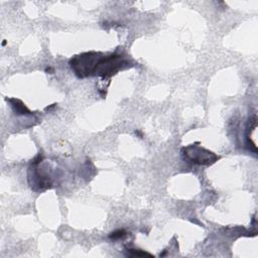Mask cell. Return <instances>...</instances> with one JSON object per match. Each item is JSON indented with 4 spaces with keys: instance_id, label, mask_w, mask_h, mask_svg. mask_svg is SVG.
I'll return each mask as SVG.
<instances>
[{
    "instance_id": "2",
    "label": "cell",
    "mask_w": 258,
    "mask_h": 258,
    "mask_svg": "<svg viewBox=\"0 0 258 258\" xmlns=\"http://www.w3.org/2000/svg\"><path fill=\"white\" fill-rule=\"evenodd\" d=\"M124 64H125L124 60L122 59L121 56H118V55L102 57L95 71V75H98L103 78L111 77L118 70H120Z\"/></svg>"
},
{
    "instance_id": "3",
    "label": "cell",
    "mask_w": 258,
    "mask_h": 258,
    "mask_svg": "<svg viewBox=\"0 0 258 258\" xmlns=\"http://www.w3.org/2000/svg\"><path fill=\"white\" fill-rule=\"evenodd\" d=\"M184 151L187 160L198 165H211L219 159L213 152L196 145H190L188 147H185Z\"/></svg>"
},
{
    "instance_id": "1",
    "label": "cell",
    "mask_w": 258,
    "mask_h": 258,
    "mask_svg": "<svg viewBox=\"0 0 258 258\" xmlns=\"http://www.w3.org/2000/svg\"><path fill=\"white\" fill-rule=\"evenodd\" d=\"M102 59L100 53L90 51L74 57L70 61L72 70L79 78H85L95 74L97 66Z\"/></svg>"
},
{
    "instance_id": "4",
    "label": "cell",
    "mask_w": 258,
    "mask_h": 258,
    "mask_svg": "<svg viewBox=\"0 0 258 258\" xmlns=\"http://www.w3.org/2000/svg\"><path fill=\"white\" fill-rule=\"evenodd\" d=\"M9 101L11 102V106L17 114H31V112L25 107V105L21 101L16 99H9Z\"/></svg>"
},
{
    "instance_id": "6",
    "label": "cell",
    "mask_w": 258,
    "mask_h": 258,
    "mask_svg": "<svg viewBox=\"0 0 258 258\" xmlns=\"http://www.w3.org/2000/svg\"><path fill=\"white\" fill-rule=\"evenodd\" d=\"M129 255H131V256H151L150 254H148L146 252H139L136 250H130Z\"/></svg>"
},
{
    "instance_id": "5",
    "label": "cell",
    "mask_w": 258,
    "mask_h": 258,
    "mask_svg": "<svg viewBox=\"0 0 258 258\" xmlns=\"http://www.w3.org/2000/svg\"><path fill=\"white\" fill-rule=\"evenodd\" d=\"M126 236V232L124 230H116L114 232H112L110 234V239H113V240H119V239H122Z\"/></svg>"
}]
</instances>
